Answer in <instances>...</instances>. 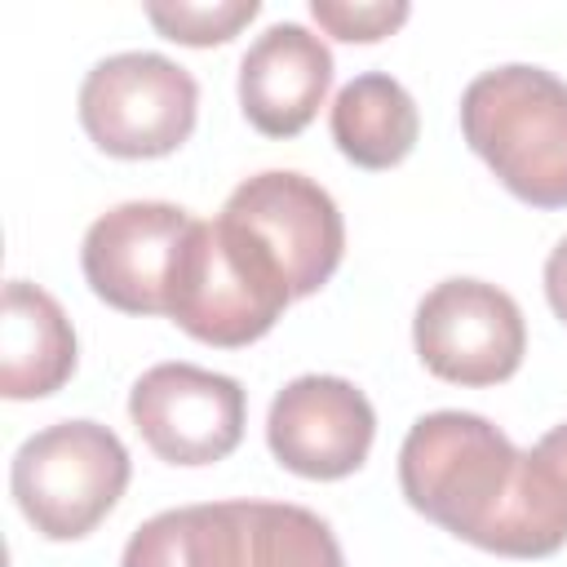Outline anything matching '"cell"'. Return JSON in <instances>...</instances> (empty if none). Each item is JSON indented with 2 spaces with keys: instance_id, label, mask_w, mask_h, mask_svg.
<instances>
[{
  "instance_id": "13",
  "label": "cell",
  "mask_w": 567,
  "mask_h": 567,
  "mask_svg": "<svg viewBox=\"0 0 567 567\" xmlns=\"http://www.w3.org/2000/svg\"><path fill=\"white\" fill-rule=\"evenodd\" d=\"M75 372V328L66 310L35 284L9 279L0 310V394L44 399Z\"/></svg>"
},
{
  "instance_id": "17",
  "label": "cell",
  "mask_w": 567,
  "mask_h": 567,
  "mask_svg": "<svg viewBox=\"0 0 567 567\" xmlns=\"http://www.w3.org/2000/svg\"><path fill=\"white\" fill-rule=\"evenodd\" d=\"M545 297H549L554 315L567 323V239H558V248L545 261Z\"/></svg>"
},
{
  "instance_id": "14",
  "label": "cell",
  "mask_w": 567,
  "mask_h": 567,
  "mask_svg": "<svg viewBox=\"0 0 567 567\" xmlns=\"http://www.w3.org/2000/svg\"><path fill=\"white\" fill-rule=\"evenodd\" d=\"M328 124L337 151L359 168H394L399 159H408L421 133L412 93L385 71L354 75L337 93Z\"/></svg>"
},
{
  "instance_id": "15",
  "label": "cell",
  "mask_w": 567,
  "mask_h": 567,
  "mask_svg": "<svg viewBox=\"0 0 567 567\" xmlns=\"http://www.w3.org/2000/svg\"><path fill=\"white\" fill-rule=\"evenodd\" d=\"M261 13L257 0H151L146 4V18L159 35L177 40V44H190V49H204V44H226L230 35H239V27H248L252 18Z\"/></svg>"
},
{
  "instance_id": "5",
  "label": "cell",
  "mask_w": 567,
  "mask_h": 567,
  "mask_svg": "<svg viewBox=\"0 0 567 567\" xmlns=\"http://www.w3.org/2000/svg\"><path fill=\"white\" fill-rule=\"evenodd\" d=\"M128 474V452L106 425L58 421L13 452L9 487L40 536L80 540L115 509Z\"/></svg>"
},
{
  "instance_id": "4",
  "label": "cell",
  "mask_w": 567,
  "mask_h": 567,
  "mask_svg": "<svg viewBox=\"0 0 567 567\" xmlns=\"http://www.w3.org/2000/svg\"><path fill=\"white\" fill-rule=\"evenodd\" d=\"M288 301V275L252 230L230 217L190 221L168 279V319L182 332L235 350L266 337Z\"/></svg>"
},
{
  "instance_id": "16",
  "label": "cell",
  "mask_w": 567,
  "mask_h": 567,
  "mask_svg": "<svg viewBox=\"0 0 567 567\" xmlns=\"http://www.w3.org/2000/svg\"><path fill=\"white\" fill-rule=\"evenodd\" d=\"M310 18L337 40L372 44L408 22V4L403 0H310Z\"/></svg>"
},
{
  "instance_id": "11",
  "label": "cell",
  "mask_w": 567,
  "mask_h": 567,
  "mask_svg": "<svg viewBox=\"0 0 567 567\" xmlns=\"http://www.w3.org/2000/svg\"><path fill=\"white\" fill-rule=\"evenodd\" d=\"M377 412L368 394L346 377L288 381L266 416V443L275 461L301 478H346L368 461Z\"/></svg>"
},
{
  "instance_id": "18",
  "label": "cell",
  "mask_w": 567,
  "mask_h": 567,
  "mask_svg": "<svg viewBox=\"0 0 567 567\" xmlns=\"http://www.w3.org/2000/svg\"><path fill=\"white\" fill-rule=\"evenodd\" d=\"M540 461H545V470L558 478V487L567 492V425H554L549 434H540V443L532 447Z\"/></svg>"
},
{
  "instance_id": "2",
  "label": "cell",
  "mask_w": 567,
  "mask_h": 567,
  "mask_svg": "<svg viewBox=\"0 0 567 567\" xmlns=\"http://www.w3.org/2000/svg\"><path fill=\"white\" fill-rule=\"evenodd\" d=\"M120 567H346L332 527L306 505L213 501L142 523Z\"/></svg>"
},
{
  "instance_id": "7",
  "label": "cell",
  "mask_w": 567,
  "mask_h": 567,
  "mask_svg": "<svg viewBox=\"0 0 567 567\" xmlns=\"http://www.w3.org/2000/svg\"><path fill=\"white\" fill-rule=\"evenodd\" d=\"M412 341L421 363L452 385H496L527 354L518 301L483 279L434 284L416 306Z\"/></svg>"
},
{
  "instance_id": "6",
  "label": "cell",
  "mask_w": 567,
  "mask_h": 567,
  "mask_svg": "<svg viewBox=\"0 0 567 567\" xmlns=\"http://www.w3.org/2000/svg\"><path fill=\"white\" fill-rule=\"evenodd\" d=\"M199 111L186 66L164 53L102 58L80 84V124L115 159H155L177 151Z\"/></svg>"
},
{
  "instance_id": "9",
  "label": "cell",
  "mask_w": 567,
  "mask_h": 567,
  "mask_svg": "<svg viewBox=\"0 0 567 567\" xmlns=\"http://www.w3.org/2000/svg\"><path fill=\"white\" fill-rule=\"evenodd\" d=\"M221 217L239 221L275 252V261L288 275L292 301L319 292L332 279V270L341 266L346 221H341L332 195L301 173L270 168V173L239 182L230 190Z\"/></svg>"
},
{
  "instance_id": "8",
  "label": "cell",
  "mask_w": 567,
  "mask_h": 567,
  "mask_svg": "<svg viewBox=\"0 0 567 567\" xmlns=\"http://www.w3.org/2000/svg\"><path fill=\"white\" fill-rule=\"evenodd\" d=\"M244 390L235 377L195 363H155L128 390L142 443L168 465H213L244 439Z\"/></svg>"
},
{
  "instance_id": "10",
  "label": "cell",
  "mask_w": 567,
  "mask_h": 567,
  "mask_svg": "<svg viewBox=\"0 0 567 567\" xmlns=\"http://www.w3.org/2000/svg\"><path fill=\"white\" fill-rule=\"evenodd\" d=\"M190 213L164 199H133L102 213L80 248L89 288L124 315H168V279Z\"/></svg>"
},
{
  "instance_id": "12",
  "label": "cell",
  "mask_w": 567,
  "mask_h": 567,
  "mask_svg": "<svg viewBox=\"0 0 567 567\" xmlns=\"http://www.w3.org/2000/svg\"><path fill=\"white\" fill-rule=\"evenodd\" d=\"M328 84L332 53L301 22L266 27L239 62V106L266 137H297L319 115Z\"/></svg>"
},
{
  "instance_id": "1",
  "label": "cell",
  "mask_w": 567,
  "mask_h": 567,
  "mask_svg": "<svg viewBox=\"0 0 567 567\" xmlns=\"http://www.w3.org/2000/svg\"><path fill=\"white\" fill-rule=\"evenodd\" d=\"M399 487L416 514L487 554L545 558L567 545V492L478 412L421 416L399 447Z\"/></svg>"
},
{
  "instance_id": "3",
  "label": "cell",
  "mask_w": 567,
  "mask_h": 567,
  "mask_svg": "<svg viewBox=\"0 0 567 567\" xmlns=\"http://www.w3.org/2000/svg\"><path fill=\"white\" fill-rule=\"evenodd\" d=\"M470 151L532 208H567V84L527 62L470 80L461 97Z\"/></svg>"
}]
</instances>
